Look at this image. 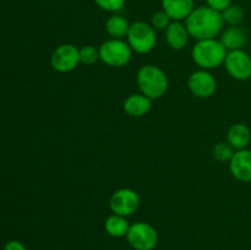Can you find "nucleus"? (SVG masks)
<instances>
[{
    "instance_id": "1",
    "label": "nucleus",
    "mask_w": 251,
    "mask_h": 250,
    "mask_svg": "<svg viewBox=\"0 0 251 250\" xmlns=\"http://www.w3.org/2000/svg\"><path fill=\"white\" fill-rule=\"evenodd\" d=\"M223 25L225 22L221 12L211 9L207 5L195 7L185 20L189 34L196 41L216 38L218 34L222 33Z\"/></svg>"
},
{
    "instance_id": "2",
    "label": "nucleus",
    "mask_w": 251,
    "mask_h": 250,
    "mask_svg": "<svg viewBox=\"0 0 251 250\" xmlns=\"http://www.w3.org/2000/svg\"><path fill=\"white\" fill-rule=\"evenodd\" d=\"M228 50L220 39L210 38L198 41L191 50V56L196 65L202 70H212L225 64Z\"/></svg>"
},
{
    "instance_id": "3",
    "label": "nucleus",
    "mask_w": 251,
    "mask_h": 250,
    "mask_svg": "<svg viewBox=\"0 0 251 250\" xmlns=\"http://www.w3.org/2000/svg\"><path fill=\"white\" fill-rule=\"evenodd\" d=\"M136 82L142 95L147 96L152 100L163 97L169 86L166 73L161 68L152 64H147L139 69Z\"/></svg>"
},
{
    "instance_id": "4",
    "label": "nucleus",
    "mask_w": 251,
    "mask_h": 250,
    "mask_svg": "<svg viewBox=\"0 0 251 250\" xmlns=\"http://www.w3.org/2000/svg\"><path fill=\"white\" fill-rule=\"evenodd\" d=\"M127 43L132 51L139 54H147L156 47V29L145 21H136L130 25L126 36Z\"/></svg>"
},
{
    "instance_id": "5",
    "label": "nucleus",
    "mask_w": 251,
    "mask_h": 250,
    "mask_svg": "<svg viewBox=\"0 0 251 250\" xmlns=\"http://www.w3.org/2000/svg\"><path fill=\"white\" fill-rule=\"evenodd\" d=\"M132 49L124 39L110 38L100 47V59L110 68H123L131 60Z\"/></svg>"
},
{
    "instance_id": "6",
    "label": "nucleus",
    "mask_w": 251,
    "mask_h": 250,
    "mask_svg": "<svg viewBox=\"0 0 251 250\" xmlns=\"http://www.w3.org/2000/svg\"><path fill=\"white\" fill-rule=\"evenodd\" d=\"M126 239L132 249L153 250L158 243V233L150 223L136 222L130 225Z\"/></svg>"
},
{
    "instance_id": "7",
    "label": "nucleus",
    "mask_w": 251,
    "mask_h": 250,
    "mask_svg": "<svg viewBox=\"0 0 251 250\" xmlns=\"http://www.w3.org/2000/svg\"><path fill=\"white\" fill-rule=\"evenodd\" d=\"M80 64V49L74 44L65 43L54 49L50 56V65L61 74L75 70Z\"/></svg>"
},
{
    "instance_id": "8",
    "label": "nucleus",
    "mask_w": 251,
    "mask_h": 250,
    "mask_svg": "<svg viewBox=\"0 0 251 250\" xmlns=\"http://www.w3.org/2000/svg\"><path fill=\"white\" fill-rule=\"evenodd\" d=\"M227 73L237 81H247L251 77V55L243 49L228 51L225 60Z\"/></svg>"
},
{
    "instance_id": "9",
    "label": "nucleus",
    "mask_w": 251,
    "mask_h": 250,
    "mask_svg": "<svg viewBox=\"0 0 251 250\" xmlns=\"http://www.w3.org/2000/svg\"><path fill=\"white\" fill-rule=\"evenodd\" d=\"M140 206V196L135 190L129 188H123L114 191L110 196L109 207L115 215L131 216L137 211Z\"/></svg>"
},
{
    "instance_id": "10",
    "label": "nucleus",
    "mask_w": 251,
    "mask_h": 250,
    "mask_svg": "<svg viewBox=\"0 0 251 250\" xmlns=\"http://www.w3.org/2000/svg\"><path fill=\"white\" fill-rule=\"evenodd\" d=\"M190 92L199 98H210L217 90V81L208 70L194 71L188 80Z\"/></svg>"
},
{
    "instance_id": "11",
    "label": "nucleus",
    "mask_w": 251,
    "mask_h": 250,
    "mask_svg": "<svg viewBox=\"0 0 251 250\" xmlns=\"http://www.w3.org/2000/svg\"><path fill=\"white\" fill-rule=\"evenodd\" d=\"M229 171L237 180L243 183L251 181V150L235 151L229 161Z\"/></svg>"
},
{
    "instance_id": "12",
    "label": "nucleus",
    "mask_w": 251,
    "mask_h": 250,
    "mask_svg": "<svg viewBox=\"0 0 251 250\" xmlns=\"http://www.w3.org/2000/svg\"><path fill=\"white\" fill-rule=\"evenodd\" d=\"M161 5L172 21H184L195 9L194 0H161Z\"/></svg>"
},
{
    "instance_id": "13",
    "label": "nucleus",
    "mask_w": 251,
    "mask_h": 250,
    "mask_svg": "<svg viewBox=\"0 0 251 250\" xmlns=\"http://www.w3.org/2000/svg\"><path fill=\"white\" fill-rule=\"evenodd\" d=\"M190 34L185 24L181 21H172L168 28L166 29L167 44L174 50H181L186 47Z\"/></svg>"
},
{
    "instance_id": "14",
    "label": "nucleus",
    "mask_w": 251,
    "mask_h": 250,
    "mask_svg": "<svg viewBox=\"0 0 251 250\" xmlns=\"http://www.w3.org/2000/svg\"><path fill=\"white\" fill-rule=\"evenodd\" d=\"M124 112L131 118H141L152 108V100L142 93H132L124 100Z\"/></svg>"
},
{
    "instance_id": "15",
    "label": "nucleus",
    "mask_w": 251,
    "mask_h": 250,
    "mask_svg": "<svg viewBox=\"0 0 251 250\" xmlns=\"http://www.w3.org/2000/svg\"><path fill=\"white\" fill-rule=\"evenodd\" d=\"M220 41L228 51L239 50L247 43L248 36L240 26H229L221 33Z\"/></svg>"
},
{
    "instance_id": "16",
    "label": "nucleus",
    "mask_w": 251,
    "mask_h": 250,
    "mask_svg": "<svg viewBox=\"0 0 251 250\" xmlns=\"http://www.w3.org/2000/svg\"><path fill=\"white\" fill-rule=\"evenodd\" d=\"M251 131L248 125L243 123H235L230 125L227 131V142L235 150H244L247 149L248 145L250 144Z\"/></svg>"
},
{
    "instance_id": "17",
    "label": "nucleus",
    "mask_w": 251,
    "mask_h": 250,
    "mask_svg": "<svg viewBox=\"0 0 251 250\" xmlns=\"http://www.w3.org/2000/svg\"><path fill=\"white\" fill-rule=\"evenodd\" d=\"M130 225L127 222L126 217L120 215H110L107 217L104 222V229L108 235L113 238H123L126 237L127 232H129Z\"/></svg>"
},
{
    "instance_id": "18",
    "label": "nucleus",
    "mask_w": 251,
    "mask_h": 250,
    "mask_svg": "<svg viewBox=\"0 0 251 250\" xmlns=\"http://www.w3.org/2000/svg\"><path fill=\"white\" fill-rule=\"evenodd\" d=\"M129 21L120 15H112L105 22V31L112 38L123 39L127 36L130 29Z\"/></svg>"
},
{
    "instance_id": "19",
    "label": "nucleus",
    "mask_w": 251,
    "mask_h": 250,
    "mask_svg": "<svg viewBox=\"0 0 251 250\" xmlns=\"http://www.w3.org/2000/svg\"><path fill=\"white\" fill-rule=\"evenodd\" d=\"M221 15H222L223 22L227 24L228 26H239L245 17V12L243 7H240L239 5L233 4H230L227 9L223 10Z\"/></svg>"
},
{
    "instance_id": "20",
    "label": "nucleus",
    "mask_w": 251,
    "mask_h": 250,
    "mask_svg": "<svg viewBox=\"0 0 251 250\" xmlns=\"http://www.w3.org/2000/svg\"><path fill=\"white\" fill-rule=\"evenodd\" d=\"M100 59V48H96L95 46H83L80 48V64L83 65L92 66L97 63Z\"/></svg>"
},
{
    "instance_id": "21",
    "label": "nucleus",
    "mask_w": 251,
    "mask_h": 250,
    "mask_svg": "<svg viewBox=\"0 0 251 250\" xmlns=\"http://www.w3.org/2000/svg\"><path fill=\"white\" fill-rule=\"evenodd\" d=\"M235 150L228 142H218L212 149L213 158L218 162H229Z\"/></svg>"
},
{
    "instance_id": "22",
    "label": "nucleus",
    "mask_w": 251,
    "mask_h": 250,
    "mask_svg": "<svg viewBox=\"0 0 251 250\" xmlns=\"http://www.w3.org/2000/svg\"><path fill=\"white\" fill-rule=\"evenodd\" d=\"M171 22L172 19L168 16V14L166 11H163V10H159V11H157L152 16L151 26L156 31H166L169 25H171Z\"/></svg>"
},
{
    "instance_id": "23",
    "label": "nucleus",
    "mask_w": 251,
    "mask_h": 250,
    "mask_svg": "<svg viewBox=\"0 0 251 250\" xmlns=\"http://www.w3.org/2000/svg\"><path fill=\"white\" fill-rule=\"evenodd\" d=\"M126 0H95L100 9L108 12H117L124 7Z\"/></svg>"
},
{
    "instance_id": "24",
    "label": "nucleus",
    "mask_w": 251,
    "mask_h": 250,
    "mask_svg": "<svg viewBox=\"0 0 251 250\" xmlns=\"http://www.w3.org/2000/svg\"><path fill=\"white\" fill-rule=\"evenodd\" d=\"M206 4L211 9L216 10L218 12H222L223 10H226L232 4V0H206Z\"/></svg>"
},
{
    "instance_id": "25",
    "label": "nucleus",
    "mask_w": 251,
    "mask_h": 250,
    "mask_svg": "<svg viewBox=\"0 0 251 250\" xmlns=\"http://www.w3.org/2000/svg\"><path fill=\"white\" fill-rule=\"evenodd\" d=\"M4 250H27V249L26 247L20 242V240L12 239V240H9V242L4 245Z\"/></svg>"
},
{
    "instance_id": "26",
    "label": "nucleus",
    "mask_w": 251,
    "mask_h": 250,
    "mask_svg": "<svg viewBox=\"0 0 251 250\" xmlns=\"http://www.w3.org/2000/svg\"><path fill=\"white\" fill-rule=\"evenodd\" d=\"M249 54L251 55V43H250V53H249Z\"/></svg>"
}]
</instances>
